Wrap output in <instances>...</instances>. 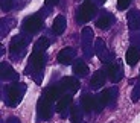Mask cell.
Here are the masks:
<instances>
[{"instance_id": "20", "label": "cell", "mask_w": 140, "mask_h": 123, "mask_svg": "<svg viewBox=\"0 0 140 123\" xmlns=\"http://www.w3.org/2000/svg\"><path fill=\"white\" fill-rule=\"evenodd\" d=\"M72 100H73L72 94H66V96H63V97H59L55 109H56L58 112H64V111L70 107V105H72Z\"/></svg>"}, {"instance_id": "19", "label": "cell", "mask_w": 140, "mask_h": 123, "mask_svg": "<svg viewBox=\"0 0 140 123\" xmlns=\"http://www.w3.org/2000/svg\"><path fill=\"white\" fill-rule=\"evenodd\" d=\"M125 59L129 65H136L139 61H140V50L137 47H129L126 50V55H125Z\"/></svg>"}, {"instance_id": "24", "label": "cell", "mask_w": 140, "mask_h": 123, "mask_svg": "<svg viewBox=\"0 0 140 123\" xmlns=\"http://www.w3.org/2000/svg\"><path fill=\"white\" fill-rule=\"evenodd\" d=\"M12 5H14V0H2V11H5V12L11 11Z\"/></svg>"}, {"instance_id": "9", "label": "cell", "mask_w": 140, "mask_h": 123, "mask_svg": "<svg viewBox=\"0 0 140 123\" xmlns=\"http://www.w3.org/2000/svg\"><path fill=\"white\" fill-rule=\"evenodd\" d=\"M76 56V50L73 47H64L63 50H59V53H58V62L59 64H63V65H69V64H72V61L75 59Z\"/></svg>"}, {"instance_id": "15", "label": "cell", "mask_w": 140, "mask_h": 123, "mask_svg": "<svg viewBox=\"0 0 140 123\" xmlns=\"http://www.w3.org/2000/svg\"><path fill=\"white\" fill-rule=\"evenodd\" d=\"M113 23H114V15H113V14H108V12L102 14L99 18L96 20V26H98L99 29H108Z\"/></svg>"}, {"instance_id": "26", "label": "cell", "mask_w": 140, "mask_h": 123, "mask_svg": "<svg viewBox=\"0 0 140 123\" xmlns=\"http://www.w3.org/2000/svg\"><path fill=\"white\" fill-rule=\"evenodd\" d=\"M140 97V87H137V88H134V93H133V100H139Z\"/></svg>"}, {"instance_id": "7", "label": "cell", "mask_w": 140, "mask_h": 123, "mask_svg": "<svg viewBox=\"0 0 140 123\" xmlns=\"http://www.w3.org/2000/svg\"><path fill=\"white\" fill-rule=\"evenodd\" d=\"M52 112H53V109H52V102L43 96V97L40 99V102H38V114H40V117L43 120H49L52 117Z\"/></svg>"}, {"instance_id": "13", "label": "cell", "mask_w": 140, "mask_h": 123, "mask_svg": "<svg viewBox=\"0 0 140 123\" xmlns=\"http://www.w3.org/2000/svg\"><path fill=\"white\" fill-rule=\"evenodd\" d=\"M81 105H82V109H84L85 112L96 111V96L84 94L82 99H81Z\"/></svg>"}, {"instance_id": "17", "label": "cell", "mask_w": 140, "mask_h": 123, "mask_svg": "<svg viewBox=\"0 0 140 123\" xmlns=\"http://www.w3.org/2000/svg\"><path fill=\"white\" fill-rule=\"evenodd\" d=\"M18 77L17 72H14V68L8 64V62H2V79L3 81H15Z\"/></svg>"}, {"instance_id": "4", "label": "cell", "mask_w": 140, "mask_h": 123, "mask_svg": "<svg viewBox=\"0 0 140 123\" xmlns=\"http://www.w3.org/2000/svg\"><path fill=\"white\" fill-rule=\"evenodd\" d=\"M23 28H24L26 32H29V33L38 32V31L43 28V18H41V15H40V14H34V15L28 17V18L24 20Z\"/></svg>"}, {"instance_id": "3", "label": "cell", "mask_w": 140, "mask_h": 123, "mask_svg": "<svg viewBox=\"0 0 140 123\" xmlns=\"http://www.w3.org/2000/svg\"><path fill=\"white\" fill-rule=\"evenodd\" d=\"M94 52H96V55L99 56V59L102 61L104 64H111V53H110V50L107 49V46H105V43L102 38H98L94 41Z\"/></svg>"}, {"instance_id": "12", "label": "cell", "mask_w": 140, "mask_h": 123, "mask_svg": "<svg viewBox=\"0 0 140 123\" xmlns=\"http://www.w3.org/2000/svg\"><path fill=\"white\" fill-rule=\"evenodd\" d=\"M66 28H67V20H66V17H64V15H56L55 20H53V24H52V31H53V33H56V35L64 33Z\"/></svg>"}, {"instance_id": "28", "label": "cell", "mask_w": 140, "mask_h": 123, "mask_svg": "<svg viewBox=\"0 0 140 123\" xmlns=\"http://www.w3.org/2000/svg\"><path fill=\"white\" fill-rule=\"evenodd\" d=\"M6 123H20V120L17 119V117H9L6 120Z\"/></svg>"}, {"instance_id": "30", "label": "cell", "mask_w": 140, "mask_h": 123, "mask_svg": "<svg viewBox=\"0 0 140 123\" xmlns=\"http://www.w3.org/2000/svg\"><path fill=\"white\" fill-rule=\"evenodd\" d=\"M85 2H88V0H85Z\"/></svg>"}, {"instance_id": "21", "label": "cell", "mask_w": 140, "mask_h": 123, "mask_svg": "<svg viewBox=\"0 0 140 123\" xmlns=\"http://www.w3.org/2000/svg\"><path fill=\"white\" fill-rule=\"evenodd\" d=\"M61 87H49V88L44 91V97L46 99H49L50 102H53V100H59V97H61Z\"/></svg>"}, {"instance_id": "10", "label": "cell", "mask_w": 140, "mask_h": 123, "mask_svg": "<svg viewBox=\"0 0 140 123\" xmlns=\"http://www.w3.org/2000/svg\"><path fill=\"white\" fill-rule=\"evenodd\" d=\"M81 41H82V50L85 55H90L91 49V41H93V31L90 28H84L81 33Z\"/></svg>"}, {"instance_id": "29", "label": "cell", "mask_w": 140, "mask_h": 123, "mask_svg": "<svg viewBox=\"0 0 140 123\" xmlns=\"http://www.w3.org/2000/svg\"><path fill=\"white\" fill-rule=\"evenodd\" d=\"M104 2H105V0H99V3H104Z\"/></svg>"}, {"instance_id": "16", "label": "cell", "mask_w": 140, "mask_h": 123, "mask_svg": "<svg viewBox=\"0 0 140 123\" xmlns=\"http://www.w3.org/2000/svg\"><path fill=\"white\" fill-rule=\"evenodd\" d=\"M105 79H107V76H105V72H102V70H99V72H96L91 79H90V87L93 90H98L101 88V87L105 84Z\"/></svg>"}, {"instance_id": "27", "label": "cell", "mask_w": 140, "mask_h": 123, "mask_svg": "<svg viewBox=\"0 0 140 123\" xmlns=\"http://www.w3.org/2000/svg\"><path fill=\"white\" fill-rule=\"evenodd\" d=\"M58 2H59V0H46L44 3H46V6H53V5H56Z\"/></svg>"}, {"instance_id": "8", "label": "cell", "mask_w": 140, "mask_h": 123, "mask_svg": "<svg viewBox=\"0 0 140 123\" xmlns=\"http://www.w3.org/2000/svg\"><path fill=\"white\" fill-rule=\"evenodd\" d=\"M59 87H61L64 91H67L69 94H72V93H76L78 90H79L81 84H79V81H78L76 77L66 76V77L61 79V85H59Z\"/></svg>"}, {"instance_id": "5", "label": "cell", "mask_w": 140, "mask_h": 123, "mask_svg": "<svg viewBox=\"0 0 140 123\" xmlns=\"http://www.w3.org/2000/svg\"><path fill=\"white\" fill-rule=\"evenodd\" d=\"M44 67V55L43 52L32 50V53L29 56V70L31 72H41Z\"/></svg>"}, {"instance_id": "22", "label": "cell", "mask_w": 140, "mask_h": 123, "mask_svg": "<svg viewBox=\"0 0 140 123\" xmlns=\"http://www.w3.org/2000/svg\"><path fill=\"white\" fill-rule=\"evenodd\" d=\"M50 44V41L46 38V37H41L38 38V41L35 43V46H34V50H38V52H44Z\"/></svg>"}, {"instance_id": "11", "label": "cell", "mask_w": 140, "mask_h": 123, "mask_svg": "<svg viewBox=\"0 0 140 123\" xmlns=\"http://www.w3.org/2000/svg\"><path fill=\"white\" fill-rule=\"evenodd\" d=\"M107 75L111 79V82H119L122 79V76H123V70H122V67H120V62L110 64L107 67Z\"/></svg>"}, {"instance_id": "23", "label": "cell", "mask_w": 140, "mask_h": 123, "mask_svg": "<svg viewBox=\"0 0 140 123\" xmlns=\"http://www.w3.org/2000/svg\"><path fill=\"white\" fill-rule=\"evenodd\" d=\"M70 114H72V116H70V117H72V123H79V122H81L82 114H81V109L78 108V107H73Z\"/></svg>"}, {"instance_id": "6", "label": "cell", "mask_w": 140, "mask_h": 123, "mask_svg": "<svg viewBox=\"0 0 140 123\" xmlns=\"http://www.w3.org/2000/svg\"><path fill=\"white\" fill-rule=\"evenodd\" d=\"M29 38H26L24 35H15V37L11 40V44H9V50L11 53H20V52L24 50V47L28 46Z\"/></svg>"}, {"instance_id": "14", "label": "cell", "mask_w": 140, "mask_h": 123, "mask_svg": "<svg viewBox=\"0 0 140 123\" xmlns=\"http://www.w3.org/2000/svg\"><path fill=\"white\" fill-rule=\"evenodd\" d=\"M128 28L131 31L140 29V11L133 9L128 12Z\"/></svg>"}, {"instance_id": "18", "label": "cell", "mask_w": 140, "mask_h": 123, "mask_svg": "<svg viewBox=\"0 0 140 123\" xmlns=\"http://www.w3.org/2000/svg\"><path fill=\"white\" fill-rule=\"evenodd\" d=\"M73 75L78 77H84L88 75V65H87L82 59H78L73 64Z\"/></svg>"}, {"instance_id": "2", "label": "cell", "mask_w": 140, "mask_h": 123, "mask_svg": "<svg viewBox=\"0 0 140 123\" xmlns=\"http://www.w3.org/2000/svg\"><path fill=\"white\" fill-rule=\"evenodd\" d=\"M96 14V6L90 2H85L79 6V9H78V15H76V20L79 24H84L87 21H90Z\"/></svg>"}, {"instance_id": "1", "label": "cell", "mask_w": 140, "mask_h": 123, "mask_svg": "<svg viewBox=\"0 0 140 123\" xmlns=\"http://www.w3.org/2000/svg\"><path fill=\"white\" fill-rule=\"evenodd\" d=\"M24 91H26V85L24 84H20V82L12 84L9 88H8V93H6L8 105H9V107H17V105L21 102Z\"/></svg>"}, {"instance_id": "25", "label": "cell", "mask_w": 140, "mask_h": 123, "mask_svg": "<svg viewBox=\"0 0 140 123\" xmlns=\"http://www.w3.org/2000/svg\"><path fill=\"white\" fill-rule=\"evenodd\" d=\"M129 3H131V0H117V9H120V11L126 9Z\"/></svg>"}]
</instances>
